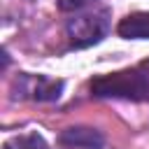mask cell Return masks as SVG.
Listing matches in <instances>:
<instances>
[{
    "instance_id": "6da1fadb",
    "label": "cell",
    "mask_w": 149,
    "mask_h": 149,
    "mask_svg": "<svg viewBox=\"0 0 149 149\" xmlns=\"http://www.w3.org/2000/svg\"><path fill=\"white\" fill-rule=\"evenodd\" d=\"M91 93L95 98H121V100L144 102L149 100V79L140 70L109 72L91 81Z\"/></svg>"
},
{
    "instance_id": "7a4b0ae2",
    "label": "cell",
    "mask_w": 149,
    "mask_h": 149,
    "mask_svg": "<svg viewBox=\"0 0 149 149\" xmlns=\"http://www.w3.org/2000/svg\"><path fill=\"white\" fill-rule=\"evenodd\" d=\"M109 14L105 9L100 12H91V14H79L74 19H70L65 23V33L72 42V47H91L95 42H100L107 35L109 28Z\"/></svg>"
},
{
    "instance_id": "3957f363",
    "label": "cell",
    "mask_w": 149,
    "mask_h": 149,
    "mask_svg": "<svg viewBox=\"0 0 149 149\" xmlns=\"http://www.w3.org/2000/svg\"><path fill=\"white\" fill-rule=\"evenodd\" d=\"M16 86H19L21 98H30V100H37V102L58 100L61 93H63L61 79H49V77H42V74H19Z\"/></svg>"
},
{
    "instance_id": "277c9868",
    "label": "cell",
    "mask_w": 149,
    "mask_h": 149,
    "mask_svg": "<svg viewBox=\"0 0 149 149\" xmlns=\"http://www.w3.org/2000/svg\"><path fill=\"white\" fill-rule=\"evenodd\" d=\"M58 142L68 149H102L105 135L88 126H70L58 135Z\"/></svg>"
},
{
    "instance_id": "5b68a950",
    "label": "cell",
    "mask_w": 149,
    "mask_h": 149,
    "mask_svg": "<svg viewBox=\"0 0 149 149\" xmlns=\"http://www.w3.org/2000/svg\"><path fill=\"white\" fill-rule=\"evenodd\" d=\"M116 33L126 40H149V12H137L121 19Z\"/></svg>"
},
{
    "instance_id": "8992f818",
    "label": "cell",
    "mask_w": 149,
    "mask_h": 149,
    "mask_svg": "<svg viewBox=\"0 0 149 149\" xmlns=\"http://www.w3.org/2000/svg\"><path fill=\"white\" fill-rule=\"evenodd\" d=\"M2 149H49V144L40 133H26V135H16L7 140Z\"/></svg>"
},
{
    "instance_id": "52a82bcc",
    "label": "cell",
    "mask_w": 149,
    "mask_h": 149,
    "mask_svg": "<svg viewBox=\"0 0 149 149\" xmlns=\"http://www.w3.org/2000/svg\"><path fill=\"white\" fill-rule=\"evenodd\" d=\"M91 2H95V0H58V7L63 12H77V9H81Z\"/></svg>"
}]
</instances>
